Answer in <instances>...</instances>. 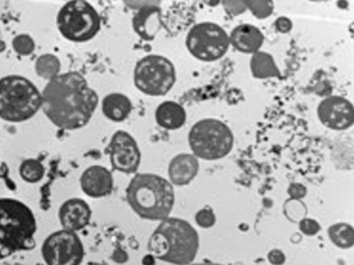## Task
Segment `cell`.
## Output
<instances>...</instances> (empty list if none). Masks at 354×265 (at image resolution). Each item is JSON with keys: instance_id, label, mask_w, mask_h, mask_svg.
I'll list each match as a JSON object with an SVG mask.
<instances>
[{"instance_id": "6da1fadb", "label": "cell", "mask_w": 354, "mask_h": 265, "mask_svg": "<svg viewBox=\"0 0 354 265\" xmlns=\"http://www.w3.org/2000/svg\"><path fill=\"white\" fill-rule=\"evenodd\" d=\"M41 93V109L49 121L62 130H75L86 126L99 105L96 90L75 70L61 72L47 82Z\"/></svg>"}, {"instance_id": "7a4b0ae2", "label": "cell", "mask_w": 354, "mask_h": 265, "mask_svg": "<svg viewBox=\"0 0 354 265\" xmlns=\"http://www.w3.org/2000/svg\"><path fill=\"white\" fill-rule=\"evenodd\" d=\"M200 237L192 224L179 217L162 219L148 242L155 259L175 265H189L198 254Z\"/></svg>"}, {"instance_id": "3957f363", "label": "cell", "mask_w": 354, "mask_h": 265, "mask_svg": "<svg viewBox=\"0 0 354 265\" xmlns=\"http://www.w3.org/2000/svg\"><path fill=\"white\" fill-rule=\"evenodd\" d=\"M36 215L15 198H0V260L36 246Z\"/></svg>"}, {"instance_id": "277c9868", "label": "cell", "mask_w": 354, "mask_h": 265, "mask_svg": "<svg viewBox=\"0 0 354 265\" xmlns=\"http://www.w3.org/2000/svg\"><path fill=\"white\" fill-rule=\"evenodd\" d=\"M126 198L132 210L149 221H162L171 215L175 204L173 184L153 173H138L126 188Z\"/></svg>"}, {"instance_id": "5b68a950", "label": "cell", "mask_w": 354, "mask_h": 265, "mask_svg": "<svg viewBox=\"0 0 354 265\" xmlns=\"http://www.w3.org/2000/svg\"><path fill=\"white\" fill-rule=\"evenodd\" d=\"M42 108L40 89L26 77L8 75L0 78V119L24 122Z\"/></svg>"}, {"instance_id": "8992f818", "label": "cell", "mask_w": 354, "mask_h": 265, "mask_svg": "<svg viewBox=\"0 0 354 265\" xmlns=\"http://www.w3.org/2000/svg\"><path fill=\"white\" fill-rule=\"evenodd\" d=\"M192 155L205 161H217L227 157L234 146L231 128L215 118H205L196 122L188 134Z\"/></svg>"}, {"instance_id": "52a82bcc", "label": "cell", "mask_w": 354, "mask_h": 265, "mask_svg": "<svg viewBox=\"0 0 354 265\" xmlns=\"http://www.w3.org/2000/svg\"><path fill=\"white\" fill-rule=\"evenodd\" d=\"M100 14L90 2L72 0L66 2L57 16V26L64 39L82 43L94 39L101 30Z\"/></svg>"}, {"instance_id": "ba28073f", "label": "cell", "mask_w": 354, "mask_h": 265, "mask_svg": "<svg viewBox=\"0 0 354 265\" xmlns=\"http://www.w3.org/2000/svg\"><path fill=\"white\" fill-rule=\"evenodd\" d=\"M176 80L175 66L165 56L150 54L140 58L134 66V85L144 95L163 97L171 90Z\"/></svg>"}, {"instance_id": "9c48e42d", "label": "cell", "mask_w": 354, "mask_h": 265, "mask_svg": "<svg viewBox=\"0 0 354 265\" xmlns=\"http://www.w3.org/2000/svg\"><path fill=\"white\" fill-rule=\"evenodd\" d=\"M185 43L194 58L213 62L225 55L230 47V37L227 31L216 23L201 22L188 31Z\"/></svg>"}, {"instance_id": "30bf717a", "label": "cell", "mask_w": 354, "mask_h": 265, "mask_svg": "<svg viewBox=\"0 0 354 265\" xmlns=\"http://www.w3.org/2000/svg\"><path fill=\"white\" fill-rule=\"evenodd\" d=\"M41 255L46 265H80L86 250L77 232L62 228L45 238Z\"/></svg>"}, {"instance_id": "8fae6325", "label": "cell", "mask_w": 354, "mask_h": 265, "mask_svg": "<svg viewBox=\"0 0 354 265\" xmlns=\"http://www.w3.org/2000/svg\"><path fill=\"white\" fill-rule=\"evenodd\" d=\"M111 167L122 173H136L140 168L142 153L134 137L124 130H119L111 137L109 145Z\"/></svg>"}, {"instance_id": "7c38bea8", "label": "cell", "mask_w": 354, "mask_h": 265, "mask_svg": "<svg viewBox=\"0 0 354 265\" xmlns=\"http://www.w3.org/2000/svg\"><path fill=\"white\" fill-rule=\"evenodd\" d=\"M317 115L323 126L333 130H345L353 126L354 109L349 99L329 95L319 103Z\"/></svg>"}, {"instance_id": "4fadbf2b", "label": "cell", "mask_w": 354, "mask_h": 265, "mask_svg": "<svg viewBox=\"0 0 354 265\" xmlns=\"http://www.w3.org/2000/svg\"><path fill=\"white\" fill-rule=\"evenodd\" d=\"M162 26V10L158 1H146L144 6L136 10L132 18L134 32L144 41L155 39Z\"/></svg>"}, {"instance_id": "5bb4252c", "label": "cell", "mask_w": 354, "mask_h": 265, "mask_svg": "<svg viewBox=\"0 0 354 265\" xmlns=\"http://www.w3.org/2000/svg\"><path fill=\"white\" fill-rule=\"evenodd\" d=\"M80 188L91 198H103L113 190V173L104 166L93 165L86 168L80 176Z\"/></svg>"}, {"instance_id": "9a60e30c", "label": "cell", "mask_w": 354, "mask_h": 265, "mask_svg": "<svg viewBox=\"0 0 354 265\" xmlns=\"http://www.w3.org/2000/svg\"><path fill=\"white\" fill-rule=\"evenodd\" d=\"M93 211L84 199L70 198L59 208V221L63 229L78 232L90 224Z\"/></svg>"}, {"instance_id": "2e32d148", "label": "cell", "mask_w": 354, "mask_h": 265, "mask_svg": "<svg viewBox=\"0 0 354 265\" xmlns=\"http://www.w3.org/2000/svg\"><path fill=\"white\" fill-rule=\"evenodd\" d=\"M200 161L192 153H179L169 161V181L178 186H187L198 175Z\"/></svg>"}, {"instance_id": "e0dca14e", "label": "cell", "mask_w": 354, "mask_h": 265, "mask_svg": "<svg viewBox=\"0 0 354 265\" xmlns=\"http://www.w3.org/2000/svg\"><path fill=\"white\" fill-rule=\"evenodd\" d=\"M230 37V45L234 49L244 54H254L260 51L264 43V35L262 31L252 24H241L232 30Z\"/></svg>"}, {"instance_id": "ac0fdd59", "label": "cell", "mask_w": 354, "mask_h": 265, "mask_svg": "<svg viewBox=\"0 0 354 265\" xmlns=\"http://www.w3.org/2000/svg\"><path fill=\"white\" fill-rule=\"evenodd\" d=\"M132 101L123 93L111 92L101 101V109L105 118L113 122H122L129 117L132 112Z\"/></svg>"}, {"instance_id": "d6986e66", "label": "cell", "mask_w": 354, "mask_h": 265, "mask_svg": "<svg viewBox=\"0 0 354 265\" xmlns=\"http://www.w3.org/2000/svg\"><path fill=\"white\" fill-rule=\"evenodd\" d=\"M187 114L183 106L173 101L161 103L155 112L157 124L169 130L181 128L185 124Z\"/></svg>"}, {"instance_id": "ffe728a7", "label": "cell", "mask_w": 354, "mask_h": 265, "mask_svg": "<svg viewBox=\"0 0 354 265\" xmlns=\"http://www.w3.org/2000/svg\"><path fill=\"white\" fill-rule=\"evenodd\" d=\"M250 72L257 79L279 78L281 70L271 54L258 51L250 58Z\"/></svg>"}, {"instance_id": "44dd1931", "label": "cell", "mask_w": 354, "mask_h": 265, "mask_svg": "<svg viewBox=\"0 0 354 265\" xmlns=\"http://www.w3.org/2000/svg\"><path fill=\"white\" fill-rule=\"evenodd\" d=\"M35 70L40 78L50 81L61 74L62 62L55 54L45 53L35 62Z\"/></svg>"}, {"instance_id": "7402d4cb", "label": "cell", "mask_w": 354, "mask_h": 265, "mask_svg": "<svg viewBox=\"0 0 354 265\" xmlns=\"http://www.w3.org/2000/svg\"><path fill=\"white\" fill-rule=\"evenodd\" d=\"M329 239L337 248H350L354 244V229L348 223H335L327 230Z\"/></svg>"}, {"instance_id": "603a6c76", "label": "cell", "mask_w": 354, "mask_h": 265, "mask_svg": "<svg viewBox=\"0 0 354 265\" xmlns=\"http://www.w3.org/2000/svg\"><path fill=\"white\" fill-rule=\"evenodd\" d=\"M44 165L37 159H26L20 164L19 174L28 184H38L45 176Z\"/></svg>"}, {"instance_id": "cb8c5ba5", "label": "cell", "mask_w": 354, "mask_h": 265, "mask_svg": "<svg viewBox=\"0 0 354 265\" xmlns=\"http://www.w3.org/2000/svg\"><path fill=\"white\" fill-rule=\"evenodd\" d=\"M283 213L289 221L293 222V223H299L302 219L306 217L308 208L302 200L288 199L283 205Z\"/></svg>"}, {"instance_id": "d4e9b609", "label": "cell", "mask_w": 354, "mask_h": 265, "mask_svg": "<svg viewBox=\"0 0 354 265\" xmlns=\"http://www.w3.org/2000/svg\"><path fill=\"white\" fill-rule=\"evenodd\" d=\"M14 51L20 56H30L36 49V41L28 33H20L12 41Z\"/></svg>"}, {"instance_id": "484cf974", "label": "cell", "mask_w": 354, "mask_h": 265, "mask_svg": "<svg viewBox=\"0 0 354 265\" xmlns=\"http://www.w3.org/2000/svg\"><path fill=\"white\" fill-rule=\"evenodd\" d=\"M246 8L257 19L263 20L272 14L274 3L272 1H245Z\"/></svg>"}, {"instance_id": "4316f807", "label": "cell", "mask_w": 354, "mask_h": 265, "mask_svg": "<svg viewBox=\"0 0 354 265\" xmlns=\"http://www.w3.org/2000/svg\"><path fill=\"white\" fill-rule=\"evenodd\" d=\"M196 223L198 227L204 228V229H209V228L213 227L216 223V215H215L214 211L208 207L200 209L198 213H196Z\"/></svg>"}, {"instance_id": "83f0119b", "label": "cell", "mask_w": 354, "mask_h": 265, "mask_svg": "<svg viewBox=\"0 0 354 265\" xmlns=\"http://www.w3.org/2000/svg\"><path fill=\"white\" fill-rule=\"evenodd\" d=\"M299 230L306 236H314L321 230L320 224L314 219L304 217L299 222Z\"/></svg>"}, {"instance_id": "f1b7e54d", "label": "cell", "mask_w": 354, "mask_h": 265, "mask_svg": "<svg viewBox=\"0 0 354 265\" xmlns=\"http://www.w3.org/2000/svg\"><path fill=\"white\" fill-rule=\"evenodd\" d=\"M221 6L225 8V12L231 16H238V14H243L244 12L248 10L246 8L245 1H231V0H227V1L221 2Z\"/></svg>"}, {"instance_id": "f546056e", "label": "cell", "mask_w": 354, "mask_h": 265, "mask_svg": "<svg viewBox=\"0 0 354 265\" xmlns=\"http://www.w3.org/2000/svg\"><path fill=\"white\" fill-rule=\"evenodd\" d=\"M306 186L304 184H299V182H292L288 188V196L290 199H295V200H302L306 195Z\"/></svg>"}, {"instance_id": "4dcf8cb0", "label": "cell", "mask_w": 354, "mask_h": 265, "mask_svg": "<svg viewBox=\"0 0 354 265\" xmlns=\"http://www.w3.org/2000/svg\"><path fill=\"white\" fill-rule=\"evenodd\" d=\"M274 27L279 32L289 33L293 27V23L287 17L281 16L277 18L274 22Z\"/></svg>"}, {"instance_id": "1f68e13d", "label": "cell", "mask_w": 354, "mask_h": 265, "mask_svg": "<svg viewBox=\"0 0 354 265\" xmlns=\"http://www.w3.org/2000/svg\"><path fill=\"white\" fill-rule=\"evenodd\" d=\"M267 258L272 265H283L286 262V255L283 254V251L279 250V248L270 251Z\"/></svg>"}, {"instance_id": "d6a6232c", "label": "cell", "mask_w": 354, "mask_h": 265, "mask_svg": "<svg viewBox=\"0 0 354 265\" xmlns=\"http://www.w3.org/2000/svg\"><path fill=\"white\" fill-rule=\"evenodd\" d=\"M111 259L117 264H125L129 260V255L124 248H115L111 254Z\"/></svg>"}, {"instance_id": "836d02e7", "label": "cell", "mask_w": 354, "mask_h": 265, "mask_svg": "<svg viewBox=\"0 0 354 265\" xmlns=\"http://www.w3.org/2000/svg\"><path fill=\"white\" fill-rule=\"evenodd\" d=\"M154 259L155 258L152 256V255H148V256H146V258H145V264L153 265V263H154Z\"/></svg>"}, {"instance_id": "e575fe53", "label": "cell", "mask_w": 354, "mask_h": 265, "mask_svg": "<svg viewBox=\"0 0 354 265\" xmlns=\"http://www.w3.org/2000/svg\"><path fill=\"white\" fill-rule=\"evenodd\" d=\"M88 265H109L104 261H90L88 262Z\"/></svg>"}, {"instance_id": "d590c367", "label": "cell", "mask_w": 354, "mask_h": 265, "mask_svg": "<svg viewBox=\"0 0 354 265\" xmlns=\"http://www.w3.org/2000/svg\"><path fill=\"white\" fill-rule=\"evenodd\" d=\"M6 49H7V43H6L5 41H1V39H0V53L5 52Z\"/></svg>"}, {"instance_id": "8d00e7d4", "label": "cell", "mask_w": 354, "mask_h": 265, "mask_svg": "<svg viewBox=\"0 0 354 265\" xmlns=\"http://www.w3.org/2000/svg\"><path fill=\"white\" fill-rule=\"evenodd\" d=\"M189 265H223V264H218V263H214V262H208V261H206V262L192 263V264H189Z\"/></svg>"}]
</instances>
